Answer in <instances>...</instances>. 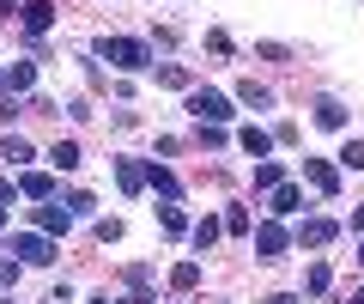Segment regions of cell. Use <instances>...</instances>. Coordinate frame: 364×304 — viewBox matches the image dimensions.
Here are the masks:
<instances>
[{"label": "cell", "instance_id": "cell-23", "mask_svg": "<svg viewBox=\"0 0 364 304\" xmlns=\"http://www.w3.org/2000/svg\"><path fill=\"white\" fill-rule=\"evenodd\" d=\"M225 231H231V238H249V231H255V225H249V207H231V213H225Z\"/></svg>", "mask_w": 364, "mask_h": 304}, {"label": "cell", "instance_id": "cell-10", "mask_svg": "<svg viewBox=\"0 0 364 304\" xmlns=\"http://www.w3.org/2000/svg\"><path fill=\"white\" fill-rule=\"evenodd\" d=\"M49 164H55V171H79V164H85L79 140H55V146H49Z\"/></svg>", "mask_w": 364, "mask_h": 304}, {"label": "cell", "instance_id": "cell-24", "mask_svg": "<svg viewBox=\"0 0 364 304\" xmlns=\"http://www.w3.org/2000/svg\"><path fill=\"white\" fill-rule=\"evenodd\" d=\"M67 213H73V219H91V213H97V201L79 189V195H67Z\"/></svg>", "mask_w": 364, "mask_h": 304}, {"label": "cell", "instance_id": "cell-30", "mask_svg": "<svg viewBox=\"0 0 364 304\" xmlns=\"http://www.w3.org/2000/svg\"><path fill=\"white\" fill-rule=\"evenodd\" d=\"M0 231H6V207H0Z\"/></svg>", "mask_w": 364, "mask_h": 304}, {"label": "cell", "instance_id": "cell-25", "mask_svg": "<svg viewBox=\"0 0 364 304\" xmlns=\"http://www.w3.org/2000/svg\"><path fill=\"white\" fill-rule=\"evenodd\" d=\"M340 164H346V171H364V140H346V146H340Z\"/></svg>", "mask_w": 364, "mask_h": 304}, {"label": "cell", "instance_id": "cell-14", "mask_svg": "<svg viewBox=\"0 0 364 304\" xmlns=\"http://www.w3.org/2000/svg\"><path fill=\"white\" fill-rule=\"evenodd\" d=\"M0 159H6V171H18V164H31V140H18V134H6V140H0Z\"/></svg>", "mask_w": 364, "mask_h": 304}, {"label": "cell", "instance_id": "cell-18", "mask_svg": "<svg viewBox=\"0 0 364 304\" xmlns=\"http://www.w3.org/2000/svg\"><path fill=\"white\" fill-rule=\"evenodd\" d=\"M146 183H152V189H158V195H164V201H176V189H182L176 177L164 171V164H146Z\"/></svg>", "mask_w": 364, "mask_h": 304}, {"label": "cell", "instance_id": "cell-7", "mask_svg": "<svg viewBox=\"0 0 364 304\" xmlns=\"http://www.w3.org/2000/svg\"><path fill=\"white\" fill-rule=\"evenodd\" d=\"M31 85H37V67H31V61H13L6 73H0V98H13V92H31Z\"/></svg>", "mask_w": 364, "mask_h": 304}, {"label": "cell", "instance_id": "cell-28", "mask_svg": "<svg viewBox=\"0 0 364 304\" xmlns=\"http://www.w3.org/2000/svg\"><path fill=\"white\" fill-rule=\"evenodd\" d=\"M267 304H298V298H291V292H273V298Z\"/></svg>", "mask_w": 364, "mask_h": 304}, {"label": "cell", "instance_id": "cell-20", "mask_svg": "<svg viewBox=\"0 0 364 304\" xmlns=\"http://www.w3.org/2000/svg\"><path fill=\"white\" fill-rule=\"evenodd\" d=\"M170 286H176V292H195L200 286V262H176V268H170Z\"/></svg>", "mask_w": 364, "mask_h": 304}, {"label": "cell", "instance_id": "cell-4", "mask_svg": "<svg viewBox=\"0 0 364 304\" xmlns=\"http://www.w3.org/2000/svg\"><path fill=\"white\" fill-rule=\"evenodd\" d=\"M249 238H255V256H261V262H279V256H286V243H291V238H286V225H273V219L255 225Z\"/></svg>", "mask_w": 364, "mask_h": 304}, {"label": "cell", "instance_id": "cell-11", "mask_svg": "<svg viewBox=\"0 0 364 304\" xmlns=\"http://www.w3.org/2000/svg\"><path fill=\"white\" fill-rule=\"evenodd\" d=\"M18 195L49 201V195H55V177H49V171H25V177H18Z\"/></svg>", "mask_w": 364, "mask_h": 304}, {"label": "cell", "instance_id": "cell-17", "mask_svg": "<svg viewBox=\"0 0 364 304\" xmlns=\"http://www.w3.org/2000/svg\"><path fill=\"white\" fill-rule=\"evenodd\" d=\"M304 207V189L298 183H279V189H273V213H298Z\"/></svg>", "mask_w": 364, "mask_h": 304}, {"label": "cell", "instance_id": "cell-33", "mask_svg": "<svg viewBox=\"0 0 364 304\" xmlns=\"http://www.w3.org/2000/svg\"><path fill=\"white\" fill-rule=\"evenodd\" d=\"M352 304H364V292H358V298H352Z\"/></svg>", "mask_w": 364, "mask_h": 304}, {"label": "cell", "instance_id": "cell-32", "mask_svg": "<svg viewBox=\"0 0 364 304\" xmlns=\"http://www.w3.org/2000/svg\"><path fill=\"white\" fill-rule=\"evenodd\" d=\"M85 304H109V298H85Z\"/></svg>", "mask_w": 364, "mask_h": 304}, {"label": "cell", "instance_id": "cell-22", "mask_svg": "<svg viewBox=\"0 0 364 304\" xmlns=\"http://www.w3.org/2000/svg\"><path fill=\"white\" fill-rule=\"evenodd\" d=\"M237 98H243L249 110H267V104H273V92H267V85H255V80H243V85H237Z\"/></svg>", "mask_w": 364, "mask_h": 304}, {"label": "cell", "instance_id": "cell-6", "mask_svg": "<svg viewBox=\"0 0 364 304\" xmlns=\"http://www.w3.org/2000/svg\"><path fill=\"white\" fill-rule=\"evenodd\" d=\"M304 177L316 183V195H340V171L328 159H304Z\"/></svg>", "mask_w": 364, "mask_h": 304}, {"label": "cell", "instance_id": "cell-12", "mask_svg": "<svg viewBox=\"0 0 364 304\" xmlns=\"http://www.w3.org/2000/svg\"><path fill=\"white\" fill-rule=\"evenodd\" d=\"M316 128H346V104L340 98H316Z\"/></svg>", "mask_w": 364, "mask_h": 304}, {"label": "cell", "instance_id": "cell-16", "mask_svg": "<svg viewBox=\"0 0 364 304\" xmlns=\"http://www.w3.org/2000/svg\"><path fill=\"white\" fill-rule=\"evenodd\" d=\"M67 225H73V213H67V207H37V231H49V238H55V231H67Z\"/></svg>", "mask_w": 364, "mask_h": 304}, {"label": "cell", "instance_id": "cell-29", "mask_svg": "<svg viewBox=\"0 0 364 304\" xmlns=\"http://www.w3.org/2000/svg\"><path fill=\"white\" fill-rule=\"evenodd\" d=\"M352 231H358V238H364V207H358V213H352Z\"/></svg>", "mask_w": 364, "mask_h": 304}, {"label": "cell", "instance_id": "cell-2", "mask_svg": "<svg viewBox=\"0 0 364 304\" xmlns=\"http://www.w3.org/2000/svg\"><path fill=\"white\" fill-rule=\"evenodd\" d=\"M13 256H18L25 268H49L61 250H55V238H49V231H18V238H13Z\"/></svg>", "mask_w": 364, "mask_h": 304}, {"label": "cell", "instance_id": "cell-27", "mask_svg": "<svg viewBox=\"0 0 364 304\" xmlns=\"http://www.w3.org/2000/svg\"><path fill=\"white\" fill-rule=\"evenodd\" d=\"M18 195V183H13V177H0V201H13Z\"/></svg>", "mask_w": 364, "mask_h": 304}, {"label": "cell", "instance_id": "cell-26", "mask_svg": "<svg viewBox=\"0 0 364 304\" xmlns=\"http://www.w3.org/2000/svg\"><path fill=\"white\" fill-rule=\"evenodd\" d=\"M328 280H334V274H328V262H310V274H304V286H310V292H328Z\"/></svg>", "mask_w": 364, "mask_h": 304}, {"label": "cell", "instance_id": "cell-15", "mask_svg": "<svg viewBox=\"0 0 364 304\" xmlns=\"http://www.w3.org/2000/svg\"><path fill=\"white\" fill-rule=\"evenodd\" d=\"M279 183H286V164H279V159H261L255 164V189H267V195H273Z\"/></svg>", "mask_w": 364, "mask_h": 304}, {"label": "cell", "instance_id": "cell-21", "mask_svg": "<svg viewBox=\"0 0 364 304\" xmlns=\"http://www.w3.org/2000/svg\"><path fill=\"white\" fill-rule=\"evenodd\" d=\"M158 225H164L170 238H182V231H195V225H188V213H182V207H158Z\"/></svg>", "mask_w": 364, "mask_h": 304}, {"label": "cell", "instance_id": "cell-13", "mask_svg": "<svg viewBox=\"0 0 364 304\" xmlns=\"http://www.w3.org/2000/svg\"><path fill=\"white\" fill-rule=\"evenodd\" d=\"M116 183L128 189V195H140V189H146V164H134V159H116Z\"/></svg>", "mask_w": 364, "mask_h": 304}, {"label": "cell", "instance_id": "cell-9", "mask_svg": "<svg viewBox=\"0 0 364 304\" xmlns=\"http://www.w3.org/2000/svg\"><path fill=\"white\" fill-rule=\"evenodd\" d=\"M18 19H25V31H31V37H43V31L55 25V6H49V0H31V6H25Z\"/></svg>", "mask_w": 364, "mask_h": 304}, {"label": "cell", "instance_id": "cell-1", "mask_svg": "<svg viewBox=\"0 0 364 304\" xmlns=\"http://www.w3.org/2000/svg\"><path fill=\"white\" fill-rule=\"evenodd\" d=\"M188 116L207 122V128H225V122H231V98H225V92H207V85H200V92H188Z\"/></svg>", "mask_w": 364, "mask_h": 304}, {"label": "cell", "instance_id": "cell-3", "mask_svg": "<svg viewBox=\"0 0 364 304\" xmlns=\"http://www.w3.org/2000/svg\"><path fill=\"white\" fill-rule=\"evenodd\" d=\"M104 55H109V67H122V73H140V67L152 61V49H146L140 37H109Z\"/></svg>", "mask_w": 364, "mask_h": 304}, {"label": "cell", "instance_id": "cell-5", "mask_svg": "<svg viewBox=\"0 0 364 304\" xmlns=\"http://www.w3.org/2000/svg\"><path fill=\"white\" fill-rule=\"evenodd\" d=\"M334 238H340L334 219H304L298 225V243H304V250H322V243H334Z\"/></svg>", "mask_w": 364, "mask_h": 304}, {"label": "cell", "instance_id": "cell-31", "mask_svg": "<svg viewBox=\"0 0 364 304\" xmlns=\"http://www.w3.org/2000/svg\"><path fill=\"white\" fill-rule=\"evenodd\" d=\"M358 262H364V238H358Z\"/></svg>", "mask_w": 364, "mask_h": 304}, {"label": "cell", "instance_id": "cell-8", "mask_svg": "<svg viewBox=\"0 0 364 304\" xmlns=\"http://www.w3.org/2000/svg\"><path fill=\"white\" fill-rule=\"evenodd\" d=\"M237 146H243L249 159H267V152H273V134H267V128H255V122H249V128L237 134Z\"/></svg>", "mask_w": 364, "mask_h": 304}, {"label": "cell", "instance_id": "cell-19", "mask_svg": "<svg viewBox=\"0 0 364 304\" xmlns=\"http://www.w3.org/2000/svg\"><path fill=\"white\" fill-rule=\"evenodd\" d=\"M219 231H225V219H195V231H188V238H195V250H213V243H219Z\"/></svg>", "mask_w": 364, "mask_h": 304}]
</instances>
